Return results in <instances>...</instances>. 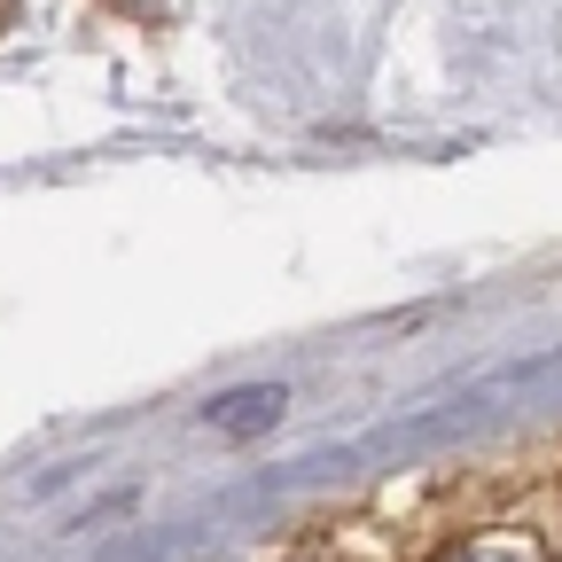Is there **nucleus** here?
Here are the masks:
<instances>
[{
	"label": "nucleus",
	"instance_id": "obj_1",
	"mask_svg": "<svg viewBox=\"0 0 562 562\" xmlns=\"http://www.w3.org/2000/svg\"><path fill=\"white\" fill-rule=\"evenodd\" d=\"M438 562H554V554H547V539H539V531H524V524H492V531L453 539Z\"/></svg>",
	"mask_w": 562,
	"mask_h": 562
},
{
	"label": "nucleus",
	"instance_id": "obj_2",
	"mask_svg": "<svg viewBox=\"0 0 562 562\" xmlns=\"http://www.w3.org/2000/svg\"><path fill=\"white\" fill-rule=\"evenodd\" d=\"M297 562H344V554H297Z\"/></svg>",
	"mask_w": 562,
	"mask_h": 562
}]
</instances>
